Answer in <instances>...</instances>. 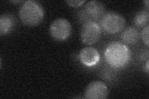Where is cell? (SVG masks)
Segmentation results:
<instances>
[{"instance_id": "6da1fadb", "label": "cell", "mask_w": 149, "mask_h": 99, "mask_svg": "<svg viewBox=\"0 0 149 99\" xmlns=\"http://www.w3.org/2000/svg\"><path fill=\"white\" fill-rule=\"evenodd\" d=\"M104 55L106 62L115 68L124 67L131 58V51L128 46L118 41L110 43L106 47Z\"/></svg>"}, {"instance_id": "7a4b0ae2", "label": "cell", "mask_w": 149, "mask_h": 99, "mask_svg": "<svg viewBox=\"0 0 149 99\" xmlns=\"http://www.w3.org/2000/svg\"><path fill=\"white\" fill-rule=\"evenodd\" d=\"M19 16L25 25L33 27L39 25L44 17V10L37 1H26L21 5Z\"/></svg>"}, {"instance_id": "3957f363", "label": "cell", "mask_w": 149, "mask_h": 99, "mask_svg": "<svg viewBox=\"0 0 149 99\" xmlns=\"http://www.w3.org/2000/svg\"><path fill=\"white\" fill-rule=\"evenodd\" d=\"M125 25V18L116 12L110 11L104 14L100 21L101 29L110 34H118Z\"/></svg>"}, {"instance_id": "277c9868", "label": "cell", "mask_w": 149, "mask_h": 99, "mask_svg": "<svg viewBox=\"0 0 149 99\" xmlns=\"http://www.w3.org/2000/svg\"><path fill=\"white\" fill-rule=\"evenodd\" d=\"M101 34V27L95 21H85L81 28V39L83 43L86 45L96 44L100 39Z\"/></svg>"}, {"instance_id": "5b68a950", "label": "cell", "mask_w": 149, "mask_h": 99, "mask_svg": "<svg viewBox=\"0 0 149 99\" xmlns=\"http://www.w3.org/2000/svg\"><path fill=\"white\" fill-rule=\"evenodd\" d=\"M72 30L71 23L63 17L55 19L50 24L49 32L52 38L57 41H64L70 36Z\"/></svg>"}, {"instance_id": "8992f818", "label": "cell", "mask_w": 149, "mask_h": 99, "mask_svg": "<svg viewBox=\"0 0 149 99\" xmlns=\"http://www.w3.org/2000/svg\"><path fill=\"white\" fill-rule=\"evenodd\" d=\"M108 93V88L104 82L95 81L88 85L84 96L87 99H105Z\"/></svg>"}, {"instance_id": "52a82bcc", "label": "cell", "mask_w": 149, "mask_h": 99, "mask_svg": "<svg viewBox=\"0 0 149 99\" xmlns=\"http://www.w3.org/2000/svg\"><path fill=\"white\" fill-rule=\"evenodd\" d=\"M105 11L104 4L96 0L88 2L85 6V14L86 15L87 21L101 19L104 15Z\"/></svg>"}, {"instance_id": "ba28073f", "label": "cell", "mask_w": 149, "mask_h": 99, "mask_svg": "<svg viewBox=\"0 0 149 99\" xmlns=\"http://www.w3.org/2000/svg\"><path fill=\"white\" fill-rule=\"evenodd\" d=\"M81 63L87 67L94 66L100 60V55L95 48L87 46L83 48L80 52Z\"/></svg>"}, {"instance_id": "9c48e42d", "label": "cell", "mask_w": 149, "mask_h": 99, "mask_svg": "<svg viewBox=\"0 0 149 99\" xmlns=\"http://www.w3.org/2000/svg\"><path fill=\"white\" fill-rule=\"evenodd\" d=\"M120 37L123 43L125 45H135L139 40V32L136 27H128L123 30Z\"/></svg>"}, {"instance_id": "30bf717a", "label": "cell", "mask_w": 149, "mask_h": 99, "mask_svg": "<svg viewBox=\"0 0 149 99\" xmlns=\"http://www.w3.org/2000/svg\"><path fill=\"white\" fill-rule=\"evenodd\" d=\"M14 19L10 15H3L0 17V34L5 35L11 30L14 26Z\"/></svg>"}, {"instance_id": "8fae6325", "label": "cell", "mask_w": 149, "mask_h": 99, "mask_svg": "<svg viewBox=\"0 0 149 99\" xmlns=\"http://www.w3.org/2000/svg\"><path fill=\"white\" fill-rule=\"evenodd\" d=\"M149 12L148 9H143L139 11L134 17V22L138 27H144L148 25Z\"/></svg>"}, {"instance_id": "7c38bea8", "label": "cell", "mask_w": 149, "mask_h": 99, "mask_svg": "<svg viewBox=\"0 0 149 99\" xmlns=\"http://www.w3.org/2000/svg\"><path fill=\"white\" fill-rule=\"evenodd\" d=\"M148 34H149V26L147 25L143 28L141 32V37L143 44L147 47L149 46V39H148Z\"/></svg>"}, {"instance_id": "4fadbf2b", "label": "cell", "mask_w": 149, "mask_h": 99, "mask_svg": "<svg viewBox=\"0 0 149 99\" xmlns=\"http://www.w3.org/2000/svg\"><path fill=\"white\" fill-rule=\"evenodd\" d=\"M85 2V0H74V1H67L66 3L68 4L70 6L73 8H78L81 6L82 4Z\"/></svg>"}, {"instance_id": "5bb4252c", "label": "cell", "mask_w": 149, "mask_h": 99, "mask_svg": "<svg viewBox=\"0 0 149 99\" xmlns=\"http://www.w3.org/2000/svg\"><path fill=\"white\" fill-rule=\"evenodd\" d=\"M148 63H149V60L148 59L146 61V68H144V69H145V71L146 72L147 74H148L149 73V68H148Z\"/></svg>"}, {"instance_id": "9a60e30c", "label": "cell", "mask_w": 149, "mask_h": 99, "mask_svg": "<svg viewBox=\"0 0 149 99\" xmlns=\"http://www.w3.org/2000/svg\"><path fill=\"white\" fill-rule=\"evenodd\" d=\"M143 3L145 4L146 6H147V9H148V7H149V6H148V4H149L148 0H146V1H143Z\"/></svg>"}, {"instance_id": "2e32d148", "label": "cell", "mask_w": 149, "mask_h": 99, "mask_svg": "<svg viewBox=\"0 0 149 99\" xmlns=\"http://www.w3.org/2000/svg\"><path fill=\"white\" fill-rule=\"evenodd\" d=\"M11 2L13 3H21V1H11Z\"/></svg>"}]
</instances>
